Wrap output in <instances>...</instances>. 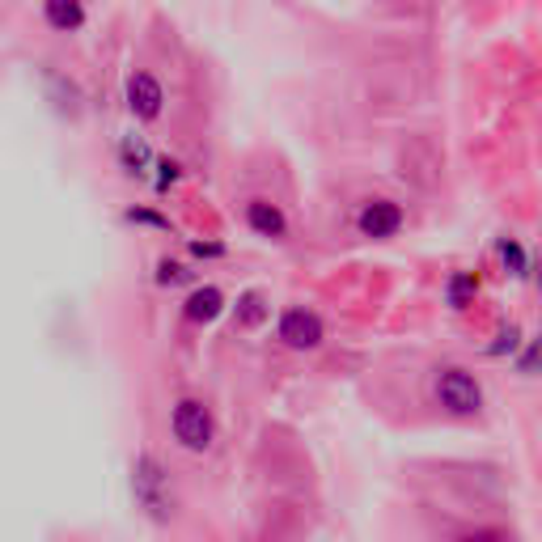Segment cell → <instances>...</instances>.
I'll return each instance as SVG.
<instances>
[{
  "mask_svg": "<svg viewBox=\"0 0 542 542\" xmlns=\"http://www.w3.org/2000/svg\"><path fill=\"white\" fill-rule=\"evenodd\" d=\"M132 491H136L140 509H149V517L170 521V513H174V496H170V479H166V471H161V462H157L153 454H140V458L132 462Z\"/></svg>",
  "mask_w": 542,
  "mask_h": 542,
  "instance_id": "6da1fadb",
  "label": "cell"
},
{
  "mask_svg": "<svg viewBox=\"0 0 542 542\" xmlns=\"http://www.w3.org/2000/svg\"><path fill=\"white\" fill-rule=\"evenodd\" d=\"M436 403L454 416H474L483 407V386L466 369H441L436 373Z\"/></svg>",
  "mask_w": 542,
  "mask_h": 542,
  "instance_id": "7a4b0ae2",
  "label": "cell"
},
{
  "mask_svg": "<svg viewBox=\"0 0 542 542\" xmlns=\"http://www.w3.org/2000/svg\"><path fill=\"white\" fill-rule=\"evenodd\" d=\"M174 436H179L182 449H191V454H204L212 446V436H216V424H212V411L199 399H182L174 407Z\"/></svg>",
  "mask_w": 542,
  "mask_h": 542,
  "instance_id": "3957f363",
  "label": "cell"
},
{
  "mask_svg": "<svg viewBox=\"0 0 542 542\" xmlns=\"http://www.w3.org/2000/svg\"><path fill=\"white\" fill-rule=\"evenodd\" d=\"M280 339L297 352H309L322 344V322L318 314H309V309H284L280 314Z\"/></svg>",
  "mask_w": 542,
  "mask_h": 542,
  "instance_id": "277c9868",
  "label": "cell"
},
{
  "mask_svg": "<svg viewBox=\"0 0 542 542\" xmlns=\"http://www.w3.org/2000/svg\"><path fill=\"white\" fill-rule=\"evenodd\" d=\"M356 225H361L364 237H394L403 229V208L394 199H369L361 216H356Z\"/></svg>",
  "mask_w": 542,
  "mask_h": 542,
  "instance_id": "5b68a950",
  "label": "cell"
},
{
  "mask_svg": "<svg viewBox=\"0 0 542 542\" xmlns=\"http://www.w3.org/2000/svg\"><path fill=\"white\" fill-rule=\"evenodd\" d=\"M161 102H166V94H161L157 77H149V72H132L127 77V106H132L136 119H157Z\"/></svg>",
  "mask_w": 542,
  "mask_h": 542,
  "instance_id": "8992f818",
  "label": "cell"
},
{
  "mask_svg": "<svg viewBox=\"0 0 542 542\" xmlns=\"http://www.w3.org/2000/svg\"><path fill=\"white\" fill-rule=\"evenodd\" d=\"M246 225H251L254 234H263V237H284V234H289L284 212H280L276 204H267V199H251V204H246Z\"/></svg>",
  "mask_w": 542,
  "mask_h": 542,
  "instance_id": "52a82bcc",
  "label": "cell"
},
{
  "mask_svg": "<svg viewBox=\"0 0 542 542\" xmlns=\"http://www.w3.org/2000/svg\"><path fill=\"white\" fill-rule=\"evenodd\" d=\"M221 309H225V297H221V289H212V284H204V289H195L191 297H187V318L191 322H212Z\"/></svg>",
  "mask_w": 542,
  "mask_h": 542,
  "instance_id": "ba28073f",
  "label": "cell"
},
{
  "mask_svg": "<svg viewBox=\"0 0 542 542\" xmlns=\"http://www.w3.org/2000/svg\"><path fill=\"white\" fill-rule=\"evenodd\" d=\"M42 9H47V22H51L56 30H64V34H69V30H81V26H85L81 0H47Z\"/></svg>",
  "mask_w": 542,
  "mask_h": 542,
  "instance_id": "9c48e42d",
  "label": "cell"
},
{
  "mask_svg": "<svg viewBox=\"0 0 542 542\" xmlns=\"http://www.w3.org/2000/svg\"><path fill=\"white\" fill-rule=\"evenodd\" d=\"M119 161H124L127 174H144L149 161H153V153H149V144H144L140 136H124V144H119Z\"/></svg>",
  "mask_w": 542,
  "mask_h": 542,
  "instance_id": "30bf717a",
  "label": "cell"
},
{
  "mask_svg": "<svg viewBox=\"0 0 542 542\" xmlns=\"http://www.w3.org/2000/svg\"><path fill=\"white\" fill-rule=\"evenodd\" d=\"M263 318H267L263 292H246V297L237 301V326H259Z\"/></svg>",
  "mask_w": 542,
  "mask_h": 542,
  "instance_id": "8fae6325",
  "label": "cell"
},
{
  "mask_svg": "<svg viewBox=\"0 0 542 542\" xmlns=\"http://www.w3.org/2000/svg\"><path fill=\"white\" fill-rule=\"evenodd\" d=\"M474 292H479V280H474L471 271H458V276L449 280V306H454V309H466V306H471Z\"/></svg>",
  "mask_w": 542,
  "mask_h": 542,
  "instance_id": "7c38bea8",
  "label": "cell"
},
{
  "mask_svg": "<svg viewBox=\"0 0 542 542\" xmlns=\"http://www.w3.org/2000/svg\"><path fill=\"white\" fill-rule=\"evenodd\" d=\"M501 259H504V267H509L513 276H526V251H521V242L504 237V242H501Z\"/></svg>",
  "mask_w": 542,
  "mask_h": 542,
  "instance_id": "4fadbf2b",
  "label": "cell"
},
{
  "mask_svg": "<svg viewBox=\"0 0 542 542\" xmlns=\"http://www.w3.org/2000/svg\"><path fill=\"white\" fill-rule=\"evenodd\" d=\"M182 280H187V271L174 259H166V263L157 267V284H182Z\"/></svg>",
  "mask_w": 542,
  "mask_h": 542,
  "instance_id": "5bb4252c",
  "label": "cell"
},
{
  "mask_svg": "<svg viewBox=\"0 0 542 542\" xmlns=\"http://www.w3.org/2000/svg\"><path fill=\"white\" fill-rule=\"evenodd\" d=\"M127 221H136V225H153V229H170L166 216H157V212H149V208H132V212H127Z\"/></svg>",
  "mask_w": 542,
  "mask_h": 542,
  "instance_id": "9a60e30c",
  "label": "cell"
},
{
  "mask_svg": "<svg viewBox=\"0 0 542 542\" xmlns=\"http://www.w3.org/2000/svg\"><path fill=\"white\" fill-rule=\"evenodd\" d=\"M157 170H161V179H157V191H166L170 182L179 179V161H161V166H157Z\"/></svg>",
  "mask_w": 542,
  "mask_h": 542,
  "instance_id": "2e32d148",
  "label": "cell"
},
{
  "mask_svg": "<svg viewBox=\"0 0 542 542\" xmlns=\"http://www.w3.org/2000/svg\"><path fill=\"white\" fill-rule=\"evenodd\" d=\"M191 254H199V259H216V254H225V246H216V242H191Z\"/></svg>",
  "mask_w": 542,
  "mask_h": 542,
  "instance_id": "e0dca14e",
  "label": "cell"
},
{
  "mask_svg": "<svg viewBox=\"0 0 542 542\" xmlns=\"http://www.w3.org/2000/svg\"><path fill=\"white\" fill-rule=\"evenodd\" d=\"M538 361H542V339H534V348H529V356L521 361V369H534Z\"/></svg>",
  "mask_w": 542,
  "mask_h": 542,
  "instance_id": "ac0fdd59",
  "label": "cell"
},
{
  "mask_svg": "<svg viewBox=\"0 0 542 542\" xmlns=\"http://www.w3.org/2000/svg\"><path fill=\"white\" fill-rule=\"evenodd\" d=\"M538 292H542V271H538Z\"/></svg>",
  "mask_w": 542,
  "mask_h": 542,
  "instance_id": "d6986e66",
  "label": "cell"
}]
</instances>
